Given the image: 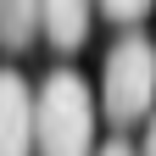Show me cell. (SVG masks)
<instances>
[{
  "instance_id": "obj_1",
  "label": "cell",
  "mask_w": 156,
  "mask_h": 156,
  "mask_svg": "<svg viewBox=\"0 0 156 156\" xmlns=\"http://www.w3.org/2000/svg\"><path fill=\"white\" fill-rule=\"evenodd\" d=\"M34 156H95V95L73 67L34 89Z\"/></svg>"
},
{
  "instance_id": "obj_2",
  "label": "cell",
  "mask_w": 156,
  "mask_h": 156,
  "mask_svg": "<svg viewBox=\"0 0 156 156\" xmlns=\"http://www.w3.org/2000/svg\"><path fill=\"white\" fill-rule=\"evenodd\" d=\"M151 106H156V45L145 34H123L101 67V112L112 117V128H134L151 117Z\"/></svg>"
},
{
  "instance_id": "obj_3",
  "label": "cell",
  "mask_w": 156,
  "mask_h": 156,
  "mask_svg": "<svg viewBox=\"0 0 156 156\" xmlns=\"http://www.w3.org/2000/svg\"><path fill=\"white\" fill-rule=\"evenodd\" d=\"M0 156H34V89L17 67H0Z\"/></svg>"
},
{
  "instance_id": "obj_4",
  "label": "cell",
  "mask_w": 156,
  "mask_h": 156,
  "mask_svg": "<svg viewBox=\"0 0 156 156\" xmlns=\"http://www.w3.org/2000/svg\"><path fill=\"white\" fill-rule=\"evenodd\" d=\"M95 28V0H39V34L50 50H78Z\"/></svg>"
},
{
  "instance_id": "obj_5",
  "label": "cell",
  "mask_w": 156,
  "mask_h": 156,
  "mask_svg": "<svg viewBox=\"0 0 156 156\" xmlns=\"http://www.w3.org/2000/svg\"><path fill=\"white\" fill-rule=\"evenodd\" d=\"M39 39V0H0V45L28 50Z\"/></svg>"
},
{
  "instance_id": "obj_6",
  "label": "cell",
  "mask_w": 156,
  "mask_h": 156,
  "mask_svg": "<svg viewBox=\"0 0 156 156\" xmlns=\"http://www.w3.org/2000/svg\"><path fill=\"white\" fill-rule=\"evenodd\" d=\"M151 6L156 0H95V11L112 17V23H123V28H134L140 17H151Z\"/></svg>"
},
{
  "instance_id": "obj_7",
  "label": "cell",
  "mask_w": 156,
  "mask_h": 156,
  "mask_svg": "<svg viewBox=\"0 0 156 156\" xmlns=\"http://www.w3.org/2000/svg\"><path fill=\"white\" fill-rule=\"evenodd\" d=\"M134 156H156V112L145 117V145H140V151H134Z\"/></svg>"
},
{
  "instance_id": "obj_8",
  "label": "cell",
  "mask_w": 156,
  "mask_h": 156,
  "mask_svg": "<svg viewBox=\"0 0 156 156\" xmlns=\"http://www.w3.org/2000/svg\"><path fill=\"white\" fill-rule=\"evenodd\" d=\"M95 156H134V145H128V140H106Z\"/></svg>"
}]
</instances>
